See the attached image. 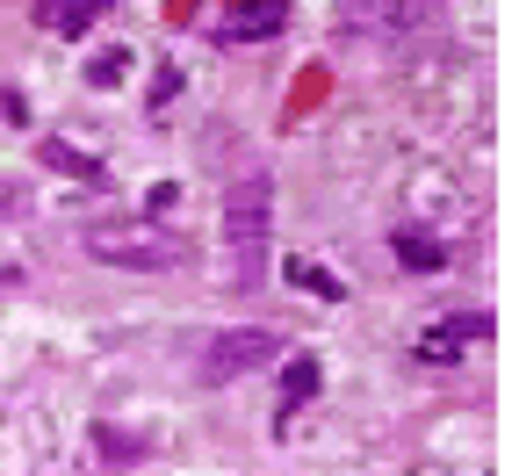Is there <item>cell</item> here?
I'll return each instance as SVG.
<instances>
[{
  "mask_svg": "<svg viewBox=\"0 0 512 476\" xmlns=\"http://www.w3.org/2000/svg\"><path fill=\"white\" fill-rule=\"evenodd\" d=\"M224 246L238 253V267H246V275H253V267H260V246H267V238H275V188H267L260 174H246V181H231L224 188Z\"/></svg>",
  "mask_w": 512,
  "mask_h": 476,
  "instance_id": "obj_1",
  "label": "cell"
},
{
  "mask_svg": "<svg viewBox=\"0 0 512 476\" xmlns=\"http://www.w3.org/2000/svg\"><path fill=\"white\" fill-rule=\"evenodd\" d=\"M80 246H87V260H101V267H130V275H159V267L181 260L174 238H166V231H145V224H101V231L80 238Z\"/></svg>",
  "mask_w": 512,
  "mask_h": 476,
  "instance_id": "obj_2",
  "label": "cell"
},
{
  "mask_svg": "<svg viewBox=\"0 0 512 476\" xmlns=\"http://www.w3.org/2000/svg\"><path fill=\"white\" fill-rule=\"evenodd\" d=\"M275 354H282V332L231 325V332H217L210 347H202V383H238V376H253V368H267Z\"/></svg>",
  "mask_w": 512,
  "mask_h": 476,
  "instance_id": "obj_3",
  "label": "cell"
},
{
  "mask_svg": "<svg viewBox=\"0 0 512 476\" xmlns=\"http://www.w3.org/2000/svg\"><path fill=\"white\" fill-rule=\"evenodd\" d=\"M390 246H397V260H404V267H419V275H433V267H448V246H440L433 231H419V224H404V231L390 238Z\"/></svg>",
  "mask_w": 512,
  "mask_h": 476,
  "instance_id": "obj_4",
  "label": "cell"
},
{
  "mask_svg": "<svg viewBox=\"0 0 512 476\" xmlns=\"http://www.w3.org/2000/svg\"><path fill=\"white\" fill-rule=\"evenodd\" d=\"M484 332H491V318H484V311H469V318H448V325H440V332L426 339L419 354H426V361H455V347H462V339H484Z\"/></svg>",
  "mask_w": 512,
  "mask_h": 476,
  "instance_id": "obj_5",
  "label": "cell"
},
{
  "mask_svg": "<svg viewBox=\"0 0 512 476\" xmlns=\"http://www.w3.org/2000/svg\"><path fill=\"white\" fill-rule=\"evenodd\" d=\"M275 29H282V8H267V0H253V8H246V15H231V22L217 29V37L246 44V37H275Z\"/></svg>",
  "mask_w": 512,
  "mask_h": 476,
  "instance_id": "obj_6",
  "label": "cell"
},
{
  "mask_svg": "<svg viewBox=\"0 0 512 476\" xmlns=\"http://www.w3.org/2000/svg\"><path fill=\"white\" fill-rule=\"evenodd\" d=\"M44 166H51V174H73V181H101V166L80 145H65V138H44Z\"/></svg>",
  "mask_w": 512,
  "mask_h": 476,
  "instance_id": "obj_7",
  "label": "cell"
},
{
  "mask_svg": "<svg viewBox=\"0 0 512 476\" xmlns=\"http://www.w3.org/2000/svg\"><path fill=\"white\" fill-rule=\"evenodd\" d=\"M37 22L58 29V37H80L87 29V0H37Z\"/></svg>",
  "mask_w": 512,
  "mask_h": 476,
  "instance_id": "obj_8",
  "label": "cell"
},
{
  "mask_svg": "<svg viewBox=\"0 0 512 476\" xmlns=\"http://www.w3.org/2000/svg\"><path fill=\"white\" fill-rule=\"evenodd\" d=\"M123 73H130V51L123 44H109L101 58H87V87H123Z\"/></svg>",
  "mask_w": 512,
  "mask_h": 476,
  "instance_id": "obj_9",
  "label": "cell"
},
{
  "mask_svg": "<svg viewBox=\"0 0 512 476\" xmlns=\"http://www.w3.org/2000/svg\"><path fill=\"white\" fill-rule=\"evenodd\" d=\"M354 15H361V22L397 29V22H412V0H354Z\"/></svg>",
  "mask_w": 512,
  "mask_h": 476,
  "instance_id": "obj_10",
  "label": "cell"
},
{
  "mask_svg": "<svg viewBox=\"0 0 512 476\" xmlns=\"http://www.w3.org/2000/svg\"><path fill=\"white\" fill-rule=\"evenodd\" d=\"M289 275H296L303 289H311V296H339V282L325 275V267H311V260H289Z\"/></svg>",
  "mask_w": 512,
  "mask_h": 476,
  "instance_id": "obj_11",
  "label": "cell"
},
{
  "mask_svg": "<svg viewBox=\"0 0 512 476\" xmlns=\"http://www.w3.org/2000/svg\"><path fill=\"white\" fill-rule=\"evenodd\" d=\"M311 390H318V368H311V361H289V404L311 397Z\"/></svg>",
  "mask_w": 512,
  "mask_h": 476,
  "instance_id": "obj_12",
  "label": "cell"
},
{
  "mask_svg": "<svg viewBox=\"0 0 512 476\" xmlns=\"http://www.w3.org/2000/svg\"><path fill=\"white\" fill-rule=\"evenodd\" d=\"M0 210H8V217H22V210H29V188H0Z\"/></svg>",
  "mask_w": 512,
  "mask_h": 476,
  "instance_id": "obj_13",
  "label": "cell"
}]
</instances>
